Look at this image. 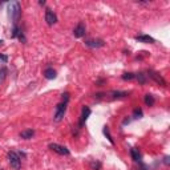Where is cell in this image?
Returning a JSON list of instances; mask_svg holds the SVG:
<instances>
[{"label": "cell", "instance_id": "25", "mask_svg": "<svg viewBox=\"0 0 170 170\" xmlns=\"http://www.w3.org/2000/svg\"><path fill=\"white\" fill-rule=\"evenodd\" d=\"M4 41H3V40H0V45H2V44H3Z\"/></svg>", "mask_w": 170, "mask_h": 170}, {"label": "cell", "instance_id": "3", "mask_svg": "<svg viewBox=\"0 0 170 170\" xmlns=\"http://www.w3.org/2000/svg\"><path fill=\"white\" fill-rule=\"evenodd\" d=\"M67 105H68V102H65V101L57 104L55 116H53V120L56 121V122H59V121H61L64 118V114H65V112H67Z\"/></svg>", "mask_w": 170, "mask_h": 170}, {"label": "cell", "instance_id": "4", "mask_svg": "<svg viewBox=\"0 0 170 170\" xmlns=\"http://www.w3.org/2000/svg\"><path fill=\"white\" fill-rule=\"evenodd\" d=\"M48 148L51 149V150H53L55 153H57L60 156H69L71 154V150L68 149L67 146H64V145H60V144H49L48 145Z\"/></svg>", "mask_w": 170, "mask_h": 170}, {"label": "cell", "instance_id": "18", "mask_svg": "<svg viewBox=\"0 0 170 170\" xmlns=\"http://www.w3.org/2000/svg\"><path fill=\"white\" fill-rule=\"evenodd\" d=\"M122 80H125V81H130V80H134L136 77V73H132V72H128V73H124L122 76Z\"/></svg>", "mask_w": 170, "mask_h": 170}, {"label": "cell", "instance_id": "8", "mask_svg": "<svg viewBox=\"0 0 170 170\" xmlns=\"http://www.w3.org/2000/svg\"><path fill=\"white\" fill-rule=\"evenodd\" d=\"M85 45L89 48H101L105 45V41L102 39H91V40H85Z\"/></svg>", "mask_w": 170, "mask_h": 170}, {"label": "cell", "instance_id": "6", "mask_svg": "<svg viewBox=\"0 0 170 170\" xmlns=\"http://www.w3.org/2000/svg\"><path fill=\"white\" fill-rule=\"evenodd\" d=\"M146 75H148V77H150L152 80H154L157 84L162 85V87H166V81H165L164 77L160 73H157V72H154V71L150 69V71H146Z\"/></svg>", "mask_w": 170, "mask_h": 170}, {"label": "cell", "instance_id": "23", "mask_svg": "<svg viewBox=\"0 0 170 170\" xmlns=\"http://www.w3.org/2000/svg\"><path fill=\"white\" fill-rule=\"evenodd\" d=\"M91 166H92L93 169H100V168H101V164H100V162H92Z\"/></svg>", "mask_w": 170, "mask_h": 170}, {"label": "cell", "instance_id": "15", "mask_svg": "<svg viewBox=\"0 0 170 170\" xmlns=\"http://www.w3.org/2000/svg\"><path fill=\"white\" fill-rule=\"evenodd\" d=\"M130 157H132V160L134 161V162H140V161H141V154H140V152L137 150L136 148L130 149Z\"/></svg>", "mask_w": 170, "mask_h": 170}, {"label": "cell", "instance_id": "22", "mask_svg": "<svg viewBox=\"0 0 170 170\" xmlns=\"http://www.w3.org/2000/svg\"><path fill=\"white\" fill-rule=\"evenodd\" d=\"M0 61L7 63V61H8V56H7V55H0Z\"/></svg>", "mask_w": 170, "mask_h": 170}, {"label": "cell", "instance_id": "20", "mask_svg": "<svg viewBox=\"0 0 170 170\" xmlns=\"http://www.w3.org/2000/svg\"><path fill=\"white\" fill-rule=\"evenodd\" d=\"M20 31H21V29H20V28L17 27V24H14V29H12V33H11V37H17V36H19V33H20Z\"/></svg>", "mask_w": 170, "mask_h": 170}, {"label": "cell", "instance_id": "1", "mask_svg": "<svg viewBox=\"0 0 170 170\" xmlns=\"http://www.w3.org/2000/svg\"><path fill=\"white\" fill-rule=\"evenodd\" d=\"M8 15L14 24H17L20 16H21V4L19 2H11L8 3Z\"/></svg>", "mask_w": 170, "mask_h": 170}, {"label": "cell", "instance_id": "16", "mask_svg": "<svg viewBox=\"0 0 170 170\" xmlns=\"http://www.w3.org/2000/svg\"><path fill=\"white\" fill-rule=\"evenodd\" d=\"M145 104L148 105V106H153L156 102V100H154V97H153V95H145Z\"/></svg>", "mask_w": 170, "mask_h": 170}, {"label": "cell", "instance_id": "11", "mask_svg": "<svg viewBox=\"0 0 170 170\" xmlns=\"http://www.w3.org/2000/svg\"><path fill=\"white\" fill-rule=\"evenodd\" d=\"M130 93L129 92H121V91H112L109 93V96H110L112 100H116V99H125V97H128Z\"/></svg>", "mask_w": 170, "mask_h": 170}, {"label": "cell", "instance_id": "14", "mask_svg": "<svg viewBox=\"0 0 170 170\" xmlns=\"http://www.w3.org/2000/svg\"><path fill=\"white\" fill-rule=\"evenodd\" d=\"M148 75H146V72H138V73H136V77H134V80H137L140 84H146L148 83Z\"/></svg>", "mask_w": 170, "mask_h": 170}, {"label": "cell", "instance_id": "17", "mask_svg": "<svg viewBox=\"0 0 170 170\" xmlns=\"http://www.w3.org/2000/svg\"><path fill=\"white\" fill-rule=\"evenodd\" d=\"M7 76H8L7 67H2V68H0V83H3L4 80L7 79Z\"/></svg>", "mask_w": 170, "mask_h": 170}, {"label": "cell", "instance_id": "5", "mask_svg": "<svg viewBox=\"0 0 170 170\" xmlns=\"http://www.w3.org/2000/svg\"><path fill=\"white\" fill-rule=\"evenodd\" d=\"M91 113H92V110H91V108L89 106H83V109H81V116H80V120H79V129H81L84 125H85V122H87V120H88V117L91 116Z\"/></svg>", "mask_w": 170, "mask_h": 170}, {"label": "cell", "instance_id": "7", "mask_svg": "<svg viewBox=\"0 0 170 170\" xmlns=\"http://www.w3.org/2000/svg\"><path fill=\"white\" fill-rule=\"evenodd\" d=\"M85 33H87V27H85V24L83 21H80L77 25L75 27L73 35H75V37L81 39V37H84V36H85Z\"/></svg>", "mask_w": 170, "mask_h": 170}, {"label": "cell", "instance_id": "2", "mask_svg": "<svg viewBox=\"0 0 170 170\" xmlns=\"http://www.w3.org/2000/svg\"><path fill=\"white\" fill-rule=\"evenodd\" d=\"M8 161H10V165L12 169L19 170L21 168V158L19 157V154L16 152H10L8 153Z\"/></svg>", "mask_w": 170, "mask_h": 170}, {"label": "cell", "instance_id": "13", "mask_svg": "<svg viewBox=\"0 0 170 170\" xmlns=\"http://www.w3.org/2000/svg\"><path fill=\"white\" fill-rule=\"evenodd\" d=\"M20 138H23V140H31L32 137L35 136V130L33 129H27V130H23V132H20Z\"/></svg>", "mask_w": 170, "mask_h": 170}, {"label": "cell", "instance_id": "19", "mask_svg": "<svg viewBox=\"0 0 170 170\" xmlns=\"http://www.w3.org/2000/svg\"><path fill=\"white\" fill-rule=\"evenodd\" d=\"M102 132H104V134L106 136V138L109 140V142H110L112 145H114V141H113V138H112V136H110V133H109V128L108 126H104V129H102Z\"/></svg>", "mask_w": 170, "mask_h": 170}, {"label": "cell", "instance_id": "24", "mask_svg": "<svg viewBox=\"0 0 170 170\" xmlns=\"http://www.w3.org/2000/svg\"><path fill=\"white\" fill-rule=\"evenodd\" d=\"M164 164H165V165H169V157H168V156L164 158Z\"/></svg>", "mask_w": 170, "mask_h": 170}, {"label": "cell", "instance_id": "12", "mask_svg": "<svg viewBox=\"0 0 170 170\" xmlns=\"http://www.w3.org/2000/svg\"><path fill=\"white\" fill-rule=\"evenodd\" d=\"M44 77H45L47 80H53L56 79V76H57V73H56V71L53 69V68H47V69H44Z\"/></svg>", "mask_w": 170, "mask_h": 170}, {"label": "cell", "instance_id": "21", "mask_svg": "<svg viewBox=\"0 0 170 170\" xmlns=\"http://www.w3.org/2000/svg\"><path fill=\"white\" fill-rule=\"evenodd\" d=\"M142 117V110L141 109H134V112H133V118L137 120V118H141Z\"/></svg>", "mask_w": 170, "mask_h": 170}, {"label": "cell", "instance_id": "26", "mask_svg": "<svg viewBox=\"0 0 170 170\" xmlns=\"http://www.w3.org/2000/svg\"><path fill=\"white\" fill-rule=\"evenodd\" d=\"M138 170H146V169H145V168H141V169H138Z\"/></svg>", "mask_w": 170, "mask_h": 170}, {"label": "cell", "instance_id": "10", "mask_svg": "<svg viewBox=\"0 0 170 170\" xmlns=\"http://www.w3.org/2000/svg\"><path fill=\"white\" fill-rule=\"evenodd\" d=\"M136 40L140 43H145V44H154L156 40L149 35H140V36H136Z\"/></svg>", "mask_w": 170, "mask_h": 170}, {"label": "cell", "instance_id": "9", "mask_svg": "<svg viewBox=\"0 0 170 170\" xmlns=\"http://www.w3.org/2000/svg\"><path fill=\"white\" fill-rule=\"evenodd\" d=\"M45 21L48 25H53V24L57 23V16H56V14L52 10H48L45 11Z\"/></svg>", "mask_w": 170, "mask_h": 170}]
</instances>
